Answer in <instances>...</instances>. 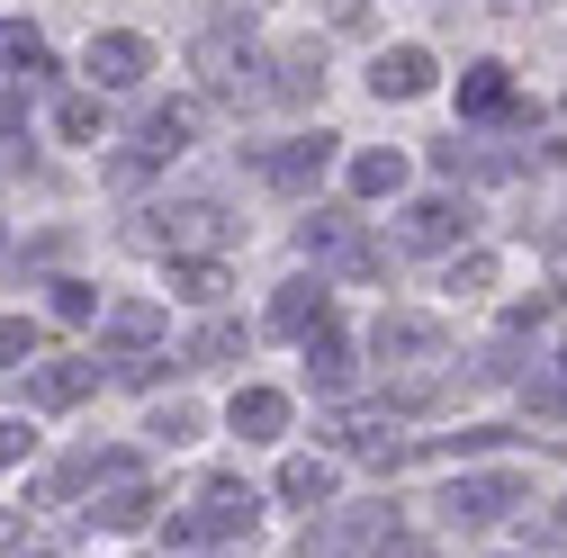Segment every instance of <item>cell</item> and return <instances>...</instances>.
<instances>
[{"instance_id": "obj_14", "label": "cell", "mask_w": 567, "mask_h": 558, "mask_svg": "<svg viewBox=\"0 0 567 558\" xmlns=\"http://www.w3.org/2000/svg\"><path fill=\"white\" fill-rule=\"evenodd\" d=\"M324 316H333V289H324V270H316V279H289V289L270 298V333H289V342H307Z\"/></svg>"}, {"instance_id": "obj_29", "label": "cell", "mask_w": 567, "mask_h": 558, "mask_svg": "<svg viewBox=\"0 0 567 558\" xmlns=\"http://www.w3.org/2000/svg\"><path fill=\"white\" fill-rule=\"evenodd\" d=\"M28 442H37L28 424H0V468H19V459H28Z\"/></svg>"}, {"instance_id": "obj_31", "label": "cell", "mask_w": 567, "mask_h": 558, "mask_svg": "<svg viewBox=\"0 0 567 558\" xmlns=\"http://www.w3.org/2000/svg\"><path fill=\"white\" fill-rule=\"evenodd\" d=\"M10 540H19V523H10V514H0V549H10Z\"/></svg>"}, {"instance_id": "obj_32", "label": "cell", "mask_w": 567, "mask_h": 558, "mask_svg": "<svg viewBox=\"0 0 567 558\" xmlns=\"http://www.w3.org/2000/svg\"><path fill=\"white\" fill-rule=\"evenodd\" d=\"M505 10H540V0H505Z\"/></svg>"}, {"instance_id": "obj_6", "label": "cell", "mask_w": 567, "mask_h": 558, "mask_svg": "<svg viewBox=\"0 0 567 558\" xmlns=\"http://www.w3.org/2000/svg\"><path fill=\"white\" fill-rule=\"evenodd\" d=\"M370 361H388V370H442L451 361V333H442V316H379L370 324Z\"/></svg>"}, {"instance_id": "obj_21", "label": "cell", "mask_w": 567, "mask_h": 558, "mask_svg": "<svg viewBox=\"0 0 567 558\" xmlns=\"http://www.w3.org/2000/svg\"><path fill=\"white\" fill-rule=\"evenodd\" d=\"M396 189H405V154H396V145L351 154V198H396Z\"/></svg>"}, {"instance_id": "obj_8", "label": "cell", "mask_w": 567, "mask_h": 558, "mask_svg": "<svg viewBox=\"0 0 567 558\" xmlns=\"http://www.w3.org/2000/svg\"><path fill=\"white\" fill-rule=\"evenodd\" d=\"M189 145H198V108L172 100V108H154L145 126H135V154H117V180H145L154 163H172V154H189Z\"/></svg>"}, {"instance_id": "obj_2", "label": "cell", "mask_w": 567, "mask_h": 558, "mask_svg": "<svg viewBox=\"0 0 567 558\" xmlns=\"http://www.w3.org/2000/svg\"><path fill=\"white\" fill-rule=\"evenodd\" d=\"M91 523L100 531H145L154 523V486H145V468H135V451H109V459H91Z\"/></svg>"}, {"instance_id": "obj_23", "label": "cell", "mask_w": 567, "mask_h": 558, "mask_svg": "<svg viewBox=\"0 0 567 558\" xmlns=\"http://www.w3.org/2000/svg\"><path fill=\"white\" fill-rule=\"evenodd\" d=\"M172 289H181L189 307H217V298H226V261H217V252H198V261H172Z\"/></svg>"}, {"instance_id": "obj_15", "label": "cell", "mask_w": 567, "mask_h": 558, "mask_svg": "<svg viewBox=\"0 0 567 558\" xmlns=\"http://www.w3.org/2000/svg\"><path fill=\"white\" fill-rule=\"evenodd\" d=\"M433 73H442V63L423 54V45H388V54L370 63V91H379V100H423V91H433Z\"/></svg>"}, {"instance_id": "obj_24", "label": "cell", "mask_w": 567, "mask_h": 558, "mask_svg": "<svg viewBox=\"0 0 567 558\" xmlns=\"http://www.w3.org/2000/svg\"><path fill=\"white\" fill-rule=\"evenodd\" d=\"M145 433H154V442H172V451H181V442H198V433H207V414H198V405H189V396H172V405H154V424H145Z\"/></svg>"}, {"instance_id": "obj_10", "label": "cell", "mask_w": 567, "mask_h": 558, "mask_svg": "<svg viewBox=\"0 0 567 558\" xmlns=\"http://www.w3.org/2000/svg\"><path fill=\"white\" fill-rule=\"evenodd\" d=\"M468 226H477V207L451 198V189H433V198H414V207H405V252H460Z\"/></svg>"}, {"instance_id": "obj_18", "label": "cell", "mask_w": 567, "mask_h": 558, "mask_svg": "<svg viewBox=\"0 0 567 558\" xmlns=\"http://www.w3.org/2000/svg\"><path fill=\"white\" fill-rule=\"evenodd\" d=\"M226 424H235L244 442H279V433H289V396H279V388H235Z\"/></svg>"}, {"instance_id": "obj_1", "label": "cell", "mask_w": 567, "mask_h": 558, "mask_svg": "<svg viewBox=\"0 0 567 558\" xmlns=\"http://www.w3.org/2000/svg\"><path fill=\"white\" fill-rule=\"evenodd\" d=\"M261 523V496H252V486L244 477H207L198 486V505L172 523V549H198V540H244Z\"/></svg>"}, {"instance_id": "obj_17", "label": "cell", "mask_w": 567, "mask_h": 558, "mask_svg": "<svg viewBox=\"0 0 567 558\" xmlns=\"http://www.w3.org/2000/svg\"><path fill=\"white\" fill-rule=\"evenodd\" d=\"M514 108V63H468V73H460V117H505Z\"/></svg>"}, {"instance_id": "obj_3", "label": "cell", "mask_w": 567, "mask_h": 558, "mask_svg": "<svg viewBox=\"0 0 567 558\" xmlns=\"http://www.w3.org/2000/svg\"><path fill=\"white\" fill-rule=\"evenodd\" d=\"M523 505H532V468H468V477L442 486V514L451 523H505Z\"/></svg>"}, {"instance_id": "obj_16", "label": "cell", "mask_w": 567, "mask_h": 558, "mask_svg": "<svg viewBox=\"0 0 567 558\" xmlns=\"http://www.w3.org/2000/svg\"><path fill=\"white\" fill-rule=\"evenodd\" d=\"M351 370H361V361H351V333L324 316V324L307 333V379H316L324 396H342V388H351Z\"/></svg>"}, {"instance_id": "obj_30", "label": "cell", "mask_w": 567, "mask_h": 558, "mask_svg": "<svg viewBox=\"0 0 567 558\" xmlns=\"http://www.w3.org/2000/svg\"><path fill=\"white\" fill-rule=\"evenodd\" d=\"M0 135H28V91H0Z\"/></svg>"}, {"instance_id": "obj_11", "label": "cell", "mask_w": 567, "mask_h": 558, "mask_svg": "<svg viewBox=\"0 0 567 558\" xmlns=\"http://www.w3.org/2000/svg\"><path fill=\"white\" fill-rule=\"evenodd\" d=\"M82 63H91V82H100V91H135V82L154 73V45L135 37V28H109V37H91Z\"/></svg>"}, {"instance_id": "obj_25", "label": "cell", "mask_w": 567, "mask_h": 558, "mask_svg": "<svg viewBox=\"0 0 567 558\" xmlns=\"http://www.w3.org/2000/svg\"><path fill=\"white\" fill-rule=\"evenodd\" d=\"M54 135H63V145H91V135H100V100H91V91L54 100Z\"/></svg>"}, {"instance_id": "obj_33", "label": "cell", "mask_w": 567, "mask_h": 558, "mask_svg": "<svg viewBox=\"0 0 567 558\" xmlns=\"http://www.w3.org/2000/svg\"><path fill=\"white\" fill-rule=\"evenodd\" d=\"M28 558H54V549H28Z\"/></svg>"}, {"instance_id": "obj_12", "label": "cell", "mask_w": 567, "mask_h": 558, "mask_svg": "<svg viewBox=\"0 0 567 558\" xmlns=\"http://www.w3.org/2000/svg\"><path fill=\"white\" fill-rule=\"evenodd\" d=\"M91 388H100V361H37L28 370V405L37 414H73Z\"/></svg>"}, {"instance_id": "obj_22", "label": "cell", "mask_w": 567, "mask_h": 558, "mask_svg": "<svg viewBox=\"0 0 567 558\" xmlns=\"http://www.w3.org/2000/svg\"><path fill=\"white\" fill-rule=\"evenodd\" d=\"M0 63H10L19 82H45V73H54V54H45V37H37L28 19H0Z\"/></svg>"}, {"instance_id": "obj_34", "label": "cell", "mask_w": 567, "mask_h": 558, "mask_svg": "<svg viewBox=\"0 0 567 558\" xmlns=\"http://www.w3.org/2000/svg\"><path fill=\"white\" fill-rule=\"evenodd\" d=\"M558 370H567V352H558Z\"/></svg>"}, {"instance_id": "obj_28", "label": "cell", "mask_w": 567, "mask_h": 558, "mask_svg": "<svg viewBox=\"0 0 567 558\" xmlns=\"http://www.w3.org/2000/svg\"><path fill=\"white\" fill-rule=\"evenodd\" d=\"M451 289H495V261H486V252H460V261H451Z\"/></svg>"}, {"instance_id": "obj_13", "label": "cell", "mask_w": 567, "mask_h": 558, "mask_svg": "<svg viewBox=\"0 0 567 558\" xmlns=\"http://www.w3.org/2000/svg\"><path fill=\"white\" fill-rule=\"evenodd\" d=\"M163 324H172V316H163L154 298H117V307L100 316V342L126 361V352H154V342H163Z\"/></svg>"}, {"instance_id": "obj_26", "label": "cell", "mask_w": 567, "mask_h": 558, "mask_svg": "<svg viewBox=\"0 0 567 558\" xmlns=\"http://www.w3.org/2000/svg\"><path fill=\"white\" fill-rule=\"evenodd\" d=\"M37 342H45V333H37L28 316H0V370H28V361H37Z\"/></svg>"}, {"instance_id": "obj_5", "label": "cell", "mask_w": 567, "mask_h": 558, "mask_svg": "<svg viewBox=\"0 0 567 558\" xmlns=\"http://www.w3.org/2000/svg\"><path fill=\"white\" fill-rule=\"evenodd\" d=\"M307 558H414V531L396 523V505H370V514L333 523L324 540L307 531Z\"/></svg>"}, {"instance_id": "obj_7", "label": "cell", "mask_w": 567, "mask_h": 558, "mask_svg": "<svg viewBox=\"0 0 567 558\" xmlns=\"http://www.w3.org/2000/svg\"><path fill=\"white\" fill-rule=\"evenodd\" d=\"M298 244H307V261L333 270V279H379V244L361 235V217H307Z\"/></svg>"}, {"instance_id": "obj_20", "label": "cell", "mask_w": 567, "mask_h": 558, "mask_svg": "<svg viewBox=\"0 0 567 558\" xmlns=\"http://www.w3.org/2000/svg\"><path fill=\"white\" fill-rule=\"evenodd\" d=\"M244 352V324L235 316H207L189 342H181V370H217V361H235Z\"/></svg>"}, {"instance_id": "obj_9", "label": "cell", "mask_w": 567, "mask_h": 558, "mask_svg": "<svg viewBox=\"0 0 567 558\" xmlns=\"http://www.w3.org/2000/svg\"><path fill=\"white\" fill-rule=\"evenodd\" d=\"M324 172H333V135H324V126H316V135H289V145H261V180H270L279 198H307Z\"/></svg>"}, {"instance_id": "obj_4", "label": "cell", "mask_w": 567, "mask_h": 558, "mask_svg": "<svg viewBox=\"0 0 567 558\" xmlns=\"http://www.w3.org/2000/svg\"><path fill=\"white\" fill-rule=\"evenodd\" d=\"M163 226H145V244L154 252H172V261H198V252H217L226 235H235V217L217 198H172V207H154Z\"/></svg>"}, {"instance_id": "obj_27", "label": "cell", "mask_w": 567, "mask_h": 558, "mask_svg": "<svg viewBox=\"0 0 567 558\" xmlns=\"http://www.w3.org/2000/svg\"><path fill=\"white\" fill-rule=\"evenodd\" d=\"M45 307H54V324H91V316H100V298L82 289V279H54V298H45Z\"/></svg>"}, {"instance_id": "obj_19", "label": "cell", "mask_w": 567, "mask_h": 558, "mask_svg": "<svg viewBox=\"0 0 567 558\" xmlns=\"http://www.w3.org/2000/svg\"><path fill=\"white\" fill-rule=\"evenodd\" d=\"M333 486H342V468L333 459H279V505H333Z\"/></svg>"}]
</instances>
